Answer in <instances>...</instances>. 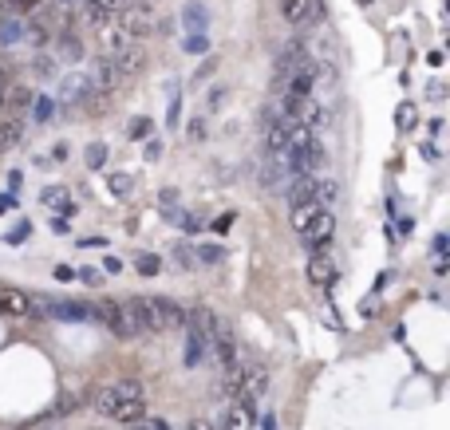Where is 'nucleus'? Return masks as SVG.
I'll list each match as a JSON object with an SVG mask.
<instances>
[{
	"label": "nucleus",
	"mask_w": 450,
	"mask_h": 430,
	"mask_svg": "<svg viewBox=\"0 0 450 430\" xmlns=\"http://www.w3.org/2000/svg\"><path fill=\"white\" fill-rule=\"evenodd\" d=\"M134 312L143 320L146 332H170V328H182V304L166 300V296H134Z\"/></svg>",
	"instance_id": "obj_1"
},
{
	"label": "nucleus",
	"mask_w": 450,
	"mask_h": 430,
	"mask_svg": "<svg viewBox=\"0 0 450 430\" xmlns=\"http://www.w3.org/2000/svg\"><path fill=\"white\" fill-rule=\"evenodd\" d=\"M91 312H95V320H103L119 339H139V335H146L143 320H139V312H134L130 300H103V304H95Z\"/></svg>",
	"instance_id": "obj_2"
},
{
	"label": "nucleus",
	"mask_w": 450,
	"mask_h": 430,
	"mask_svg": "<svg viewBox=\"0 0 450 430\" xmlns=\"http://www.w3.org/2000/svg\"><path fill=\"white\" fill-rule=\"evenodd\" d=\"M143 395V383L139 379H123V383H103V387H95L91 391V411L99 414H111L123 398H139Z\"/></svg>",
	"instance_id": "obj_3"
},
{
	"label": "nucleus",
	"mask_w": 450,
	"mask_h": 430,
	"mask_svg": "<svg viewBox=\"0 0 450 430\" xmlns=\"http://www.w3.org/2000/svg\"><path fill=\"white\" fill-rule=\"evenodd\" d=\"M119 28H123L130 40H143V36H150L158 28V16H154V8H150L146 0H139V4H127V8L119 12Z\"/></svg>",
	"instance_id": "obj_4"
},
{
	"label": "nucleus",
	"mask_w": 450,
	"mask_h": 430,
	"mask_svg": "<svg viewBox=\"0 0 450 430\" xmlns=\"http://www.w3.org/2000/svg\"><path fill=\"white\" fill-rule=\"evenodd\" d=\"M146 48H143V40H127V44H119V48L111 51V64H115V71L127 80V75H139L146 67Z\"/></svg>",
	"instance_id": "obj_5"
},
{
	"label": "nucleus",
	"mask_w": 450,
	"mask_h": 430,
	"mask_svg": "<svg viewBox=\"0 0 450 430\" xmlns=\"http://www.w3.org/2000/svg\"><path fill=\"white\" fill-rule=\"evenodd\" d=\"M289 182L292 178L285 174V166H281V158L276 154H261V166H257V186L265 193H281V190H289Z\"/></svg>",
	"instance_id": "obj_6"
},
{
	"label": "nucleus",
	"mask_w": 450,
	"mask_h": 430,
	"mask_svg": "<svg viewBox=\"0 0 450 430\" xmlns=\"http://www.w3.org/2000/svg\"><path fill=\"white\" fill-rule=\"evenodd\" d=\"M332 229H336V217H332V209L324 206V209H316V213H312V222L300 229V237H305L312 249H324L328 237H332Z\"/></svg>",
	"instance_id": "obj_7"
},
{
	"label": "nucleus",
	"mask_w": 450,
	"mask_h": 430,
	"mask_svg": "<svg viewBox=\"0 0 450 430\" xmlns=\"http://www.w3.org/2000/svg\"><path fill=\"white\" fill-rule=\"evenodd\" d=\"M36 312H44V316H56V320H87L91 316V308H83V304H67V300H51V296H40L32 304Z\"/></svg>",
	"instance_id": "obj_8"
},
{
	"label": "nucleus",
	"mask_w": 450,
	"mask_h": 430,
	"mask_svg": "<svg viewBox=\"0 0 450 430\" xmlns=\"http://www.w3.org/2000/svg\"><path fill=\"white\" fill-rule=\"evenodd\" d=\"M95 91V83H91V75H83V71H71V75H64L60 80V99L64 103H75V107H83V99Z\"/></svg>",
	"instance_id": "obj_9"
},
{
	"label": "nucleus",
	"mask_w": 450,
	"mask_h": 430,
	"mask_svg": "<svg viewBox=\"0 0 450 430\" xmlns=\"http://www.w3.org/2000/svg\"><path fill=\"white\" fill-rule=\"evenodd\" d=\"M289 209L292 206H308V202H316V193H320V174H300L289 182Z\"/></svg>",
	"instance_id": "obj_10"
},
{
	"label": "nucleus",
	"mask_w": 450,
	"mask_h": 430,
	"mask_svg": "<svg viewBox=\"0 0 450 430\" xmlns=\"http://www.w3.org/2000/svg\"><path fill=\"white\" fill-rule=\"evenodd\" d=\"M32 107V91L28 87H8L4 95H0V111H4V119H24V111Z\"/></svg>",
	"instance_id": "obj_11"
},
{
	"label": "nucleus",
	"mask_w": 450,
	"mask_h": 430,
	"mask_svg": "<svg viewBox=\"0 0 450 430\" xmlns=\"http://www.w3.org/2000/svg\"><path fill=\"white\" fill-rule=\"evenodd\" d=\"M222 430H253V407H245V403H225L222 407Z\"/></svg>",
	"instance_id": "obj_12"
},
{
	"label": "nucleus",
	"mask_w": 450,
	"mask_h": 430,
	"mask_svg": "<svg viewBox=\"0 0 450 430\" xmlns=\"http://www.w3.org/2000/svg\"><path fill=\"white\" fill-rule=\"evenodd\" d=\"M0 312H8V316H28V312H32V296L20 292V288H0Z\"/></svg>",
	"instance_id": "obj_13"
},
{
	"label": "nucleus",
	"mask_w": 450,
	"mask_h": 430,
	"mask_svg": "<svg viewBox=\"0 0 450 430\" xmlns=\"http://www.w3.org/2000/svg\"><path fill=\"white\" fill-rule=\"evenodd\" d=\"M91 83H95L99 91H111L115 83H123V75H119L115 64H111V56H99L95 64H91Z\"/></svg>",
	"instance_id": "obj_14"
},
{
	"label": "nucleus",
	"mask_w": 450,
	"mask_h": 430,
	"mask_svg": "<svg viewBox=\"0 0 450 430\" xmlns=\"http://www.w3.org/2000/svg\"><path fill=\"white\" fill-rule=\"evenodd\" d=\"M56 60H64V64H80L83 60V40L71 32H60L56 40Z\"/></svg>",
	"instance_id": "obj_15"
},
{
	"label": "nucleus",
	"mask_w": 450,
	"mask_h": 430,
	"mask_svg": "<svg viewBox=\"0 0 450 430\" xmlns=\"http://www.w3.org/2000/svg\"><path fill=\"white\" fill-rule=\"evenodd\" d=\"M40 206L60 209V217H75V202L67 198L64 186H51V190H44V193H40Z\"/></svg>",
	"instance_id": "obj_16"
},
{
	"label": "nucleus",
	"mask_w": 450,
	"mask_h": 430,
	"mask_svg": "<svg viewBox=\"0 0 450 430\" xmlns=\"http://www.w3.org/2000/svg\"><path fill=\"white\" fill-rule=\"evenodd\" d=\"M182 24L190 28V36H206V28H209V12L198 4V0H190L186 8H182Z\"/></svg>",
	"instance_id": "obj_17"
},
{
	"label": "nucleus",
	"mask_w": 450,
	"mask_h": 430,
	"mask_svg": "<svg viewBox=\"0 0 450 430\" xmlns=\"http://www.w3.org/2000/svg\"><path fill=\"white\" fill-rule=\"evenodd\" d=\"M308 280H312V285H320V288H328L332 280H336V265H332L328 256L316 253L312 261H308Z\"/></svg>",
	"instance_id": "obj_18"
},
{
	"label": "nucleus",
	"mask_w": 450,
	"mask_h": 430,
	"mask_svg": "<svg viewBox=\"0 0 450 430\" xmlns=\"http://www.w3.org/2000/svg\"><path fill=\"white\" fill-rule=\"evenodd\" d=\"M143 414H146V403H143V395H139V398H123V403L111 411V418H115V422H127V427H134Z\"/></svg>",
	"instance_id": "obj_19"
},
{
	"label": "nucleus",
	"mask_w": 450,
	"mask_h": 430,
	"mask_svg": "<svg viewBox=\"0 0 450 430\" xmlns=\"http://www.w3.org/2000/svg\"><path fill=\"white\" fill-rule=\"evenodd\" d=\"M308 4H312V0H281V16L289 20L292 28H305L308 24Z\"/></svg>",
	"instance_id": "obj_20"
},
{
	"label": "nucleus",
	"mask_w": 450,
	"mask_h": 430,
	"mask_svg": "<svg viewBox=\"0 0 450 430\" xmlns=\"http://www.w3.org/2000/svg\"><path fill=\"white\" fill-rule=\"evenodd\" d=\"M24 139V119H4L0 123V154L8 150V146H16Z\"/></svg>",
	"instance_id": "obj_21"
},
{
	"label": "nucleus",
	"mask_w": 450,
	"mask_h": 430,
	"mask_svg": "<svg viewBox=\"0 0 450 430\" xmlns=\"http://www.w3.org/2000/svg\"><path fill=\"white\" fill-rule=\"evenodd\" d=\"M193 261H198V265H222L225 249L222 245H198V249H193Z\"/></svg>",
	"instance_id": "obj_22"
},
{
	"label": "nucleus",
	"mask_w": 450,
	"mask_h": 430,
	"mask_svg": "<svg viewBox=\"0 0 450 430\" xmlns=\"http://www.w3.org/2000/svg\"><path fill=\"white\" fill-rule=\"evenodd\" d=\"M107 107H111V91H99V87H95L91 95L83 99V111H87V115H103Z\"/></svg>",
	"instance_id": "obj_23"
},
{
	"label": "nucleus",
	"mask_w": 450,
	"mask_h": 430,
	"mask_svg": "<svg viewBox=\"0 0 450 430\" xmlns=\"http://www.w3.org/2000/svg\"><path fill=\"white\" fill-rule=\"evenodd\" d=\"M166 222H170V225H178V229H198V225H202L198 217H193V213H186V209H178V206H170V209H166Z\"/></svg>",
	"instance_id": "obj_24"
},
{
	"label": "nucleus",
	"mask_w": 450,
	"mask_h": 430,
	"mask_svg": "<svg viewBox=\"0 0 450 430\" xmlns=\"http://www.w3.org/2000/svg\"><path fill=\"white\" fill-rule=\"evenodd\" d=\"M16 40H24V24L20 20H4L0 24V44H16Z\"/></svg>",
	"instance_id": "obj_25"
},
{
	"label": "nucleus",
	"mask_w": 450,
	"mask_h": 430,
	"mask_svg": "<svg viewBox=\"0 0 450 430\" xmlns=\"http://www.w3.org/2000/svg\"><path fill=\"white\" fill-rule=\"evenodd\" d=\"M51 111H56V103H51L48 95L32 99V119H36V123H51Z\"/></svg>",
	"instance_id": "obj_26"
},
{
	"label": "nucleus",
	"mask_w": 450,
	"mask_h": 430,
	"mask_svg": "<svg viewBox=\"0 0 450 430\" xmlns=\"http://www.w3.org/2000/svg\"><path fill=\"white\" fill-rule=\"evenodd\" d=\"M103 166H107V146L91 143L87 146V170H103Z\"/></svg>",
	"instance_id": "obj_27"
},
{
	"label": "nucleus",
	"mask_w": 450,
	"mask_h": 430,
	"mask_svg": "<svg viewBox=\"0 0 450 430\" xmlns=\"http://www.w3.org/2000/svg\"><path fill=\"white\" fill-rule=\"evenodd\" d=\"M170 256H174V261L182 265V269H193V265H198V261H193V249L186 245V241H178V245H170Z\"/></svg>",
	"instance_id": "obj_28"
},
{
	"label": "nucleus",
	"mask_w": 450,
	"mask_h": 430,
	"mask_svg": "<svg viewBox=\"0 0 450 430\" xmlns=\"http://www.w3.org/2000/svg\"><path fill=\"white\" fill-rule=\"evenodd\" d=\"M71 411H80V395H64L48 414H44V418H56V414H71Z\"/></svg>",
	"instance_id": "obj_29"
},
{
	"label": "nucleus",
	"mask_w": 450,
	"mask_h": 430,
	"mask_svg": "<svg viewBox=\"0 0 450 430\" xmlns=\"http://www.w3.org/2000/svg\"><path fill=\"white\" fill-rule=\"evenodd\" d=\"M134 265H139V272H143V276H154V272L162 269V261H158L154 253H143L139 261H134Z\"/></svg>",
	"instance_id": "obj_30"
},
{
	"label": "nucleus",
	"mask_w": 450,
	"mask_h": 430,
	"mask_svg": "<svg viewBox=\"0 0 450 430\" xmlns=\"http://www.w3.org/2000/svg\"><path fill=\"white\" fill-rule=\"evenodd\" d=\"M134 430H170V422H166V418H150V414H143V418L134 422Z\"/></svg>",
	"instance_id": "obj_31"
},
{
	"label": "nucleus",
	"mask_w": 450,
	"mask_h": 430,
	"mask_svg": "<svg viewBox=\"0 0 450 430\" xmlns=\"http://www.w3.org/2000/svg\"><path fill=\"white\" fill-rule=\"evenodd\" d=\"M127 134L130 139H146V134H150V119H134V123L127 127Z\"/></svg>",
	"instance_id": "obj_32"
},
{
	"label": "nucleus",
	"mask_w": 450,
	"mask_h": 430,
	"mask_svg": "<svg viewBox=\"0 0 450 430\" xmlns=\"http://www.w3.org/2000/svg\"><path fill=\"white\" fill-rule=\"evenodd\" d=\"M111 190L119 193V198H127V193H130V178L127 174H115L111 178Z\"/></svg>",
	"instance_id": "obj_33"
},
{
	"label": "nucleus",
	"mask_w": 450,
	"mask_h": 430,
	"mask_svg": "<svg viewBox=\"0 0 450 430\" xmlns=\"http://www.w3.org/2000/svg\"><path fill=\"white\" fill-rule=\"evenodd\" d=\"M206 48H209L206 36H186V51H193V56H198V51H206Z\"/></svg>",
	"instance_id": "obj_34"
},
{
	"label": "nucleus",
	"mask_w": 450,
	"mask_h": 430,
	"mask_svg": "<svg viewBox=\"0 0 450 430\" xmlns=\"http://www.w3.org/2000/svg\"><path fill=\"white\" fill-rule=\"evenodd\" d=\"M36 75H56V64H51V60H48V56H40V60H36Z\"/></svg>",
	"instance_id": "obj_35"
},
{
	"label": "nucleus",
	"mask_w": 450,
	"mask_h": 430,
	"mask_svg": "<svg viewBox=\"0 0 450 430\" xmlns=\"http://www.w3.org/2000/svg\"><path fill=\"white\" fill-rule=\"evenodd\" d=\"M75 276H83V285H99V276H103V272H99V269H75Z\"/></svg>",
	"instance_id": "obj_36"
},
{
	"label": "nucleus",
	"mask_w": 450,
	"mask_h": 430,
	"mask_svg": "<svg viewBox=\"0 0 450 430\" xmlns=\"http://www.w3.org/2000/svg\"><path fill=\"white\" fill-rule=\"evenodd\" d=\"M411 115H415V107H411V103H403V107H399V127L403 130L411 127Z\"/></svg>",
	"instance_id": "obj_37"
},
{
	"label": "nucleus",
	"mask_w": 450,
	"mask_h": 430,
	"mask_svg": "<svg viewBox=\"0 0 450 430\" xmlns=\"http://www.w3.org/2000/svg\"><path fill=\"white\" fill-rule=\"evenodd\" d=\"M233 217H237V213H222V217H217V222H213V229H217V233H225V229H229V225H233Z\"/></svg>",
	"instance_id": "obj_38"
},
{
	"label": "nucleus",
	"mask_w": 450,
	"mask_h": 430,
	"mask_svg": "<svg viewBox=\"0 0 450 430\" xmlns=\"http://www.w3.org/2000/svg\"><path fill=\"white\" fill-rule=\"evenodd\" d=\"M32 8H44V0H16V12H32Z\"/></svg>",
	"instance_id": "obj_39"
},
{
	"label": "nucleus",
	"mask_w": 450,
	"mask_h": 430,
	"mask_svg": "<svg viewBox=\"0 0 450 430\" xmlns=\"http://www.w3.org/2000/svg\"><path fill=\"white\" fill-rule=\"evenodd\" d=\"M186 430H217V427H213L209 418H193V422H190V427H186Z\"/></svg>",
	"instance_id": "obj_40"
},
{
	"label": "nucleus",
	"mask_w": 450,
	"mask_h": 430,
	"mask_svg": "<svg viewBox=\"0 0 450 430\" xmlns=\"http://www.w3.org/2000/svg\"><path fill=\"white\" fill-rule=\"evenodd\" d=\"M56 280H75V269H67V265H60V269H56Z\"/></svg>",
	"instance_id": "obj_41"
},
{
	"label": "nucleus",
	"mask_w": 450,
	"mask_h": 430,
	"mask_svg": "<svg viewBox=\"0 0 450 430\" xmlns=\"http://www.w3.org/2000/svg\"><path fill=\"white\" fill-rule=\"evenodd\" d=\"M222 99H225V87H213V95H209V107H222Z\"/></svg>",
	"instance_id": "obj_42"
},
{
	"label": "nucleus",
	"mask_w": 450,
	"mask_h": 430,
	"mask_svg": "<svg viewBox=\"0 0 450 430\" xmlns=\"http://www.w3.org/2000/svg\"><path fill=\"white\" fill-rule=\"evenodd\" d=\"M434 253H438V256L447 253V233H438V237H434Z\"/></svg>",
	"instance_id": "obj_43"
},
{
	"label": "nucleus",
	"mask_w": 450,
	"mask_h": 430,
	"mask_svg": "<svg viewBox=\"0 0 450 430\" xmlns=\"http://www.w3.org/2000/svg\"><path fill=\"white\" fill-rule=\"evenodd\" d=\"M162 206H178V193L174 190H162Z\"/></svg>",
	"instance_id": "obj_44"
},
{
	"label": "nucleus",
	"mask_w": 450,
	"mask_h": 430,
	"mask_svg": "<svg viewBox=\"0 0 450 430\" xmlns=\"http://www.w3.org/2000/svg\"><path fill=\"white\" fill-rule=\"evenodd\" d=\"M206 134V127H202V119H193V127H190V139H202Z\"/></svg>",
	"instance_id": "obj_45"
},
{
	"label": "nucleus",
	"mask_w": 450,
	"mask_h": 430,
	"mask_svg": "<svg viewBox=\"0 0 450 430\" xmlns=\"http://www.w3.org/2000/svg\"><path fill=\"white\" fill-rule=\"evenodd\" d=\"M355 4H364V8H368V4H371V0H355Z\"/></svg>",
	"instance_id": "obj_46"
}]
</instances>
